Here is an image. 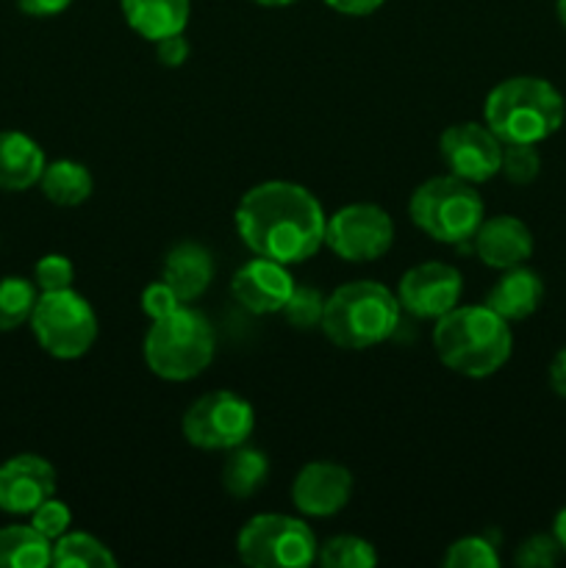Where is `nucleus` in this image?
<instances>
[{"mask_svg":"<svg viewBox=\"0 0 566 568\" xmlns=\"http://www.w3.org/2000/svg\"><path fill=\"white\" fill-rule=\"evenodd\" d=\"M233 220L250 253L277 264H303L325 247L327 216L300 183H259L239 200Z\"/></svg>","mask_w":566,"mask_h":568,"instance_id":"nucleus-1","label":"nucleus"},{"mask_svg":"<svg viewBox=\"0 0 566 568\" xmlns=\"http://www.w3.org/2000/svg\"><path fill=\"white\" fill-rule=\"evenodd\" d=\"M433 349L447 369L464 377L494 375L508 364L514 353V333L508 320L483 305H455L436 320Z\"/></svg>","mask_w":566,"mask_h":568,"instance_id":"nucleus-2","label":"nucleus"},{"mask_svg":"<svg viewBox=\"0 0 566 568\" xmlns=\"http://www.w3.org/2000/svg\"><path fill=\"white\" fill-rule=\"evenodd\" d=\"M564 94L536 75H514L488 92L483 120L503 144H538L560 131Z\"/></svg>","mask_w":566,"mask_h":568,"instance_id":"nucleus-3","label":"nucleus"},{"mask_svg":"<svg viewBox=\"0 0 566 568\" xmlns=\"http://www.w3.org/2000/svg\"><path fill=\"white\" fill-rule=\"evenodd\" d=\"M400 311V300L383 283L353 281L325 297L320 327L338 349H370L394 336Z\"/></svg>","mask_w":566,"mask_h":568,"instance_id":"nucleus-4","label":"nucleus"},{"mask_svg":"<svg viewBox=\"0 0 566 568\" xmlns=\"http://www.w3.org/2000/svg\"><path fill=\"white\" fill-rule=\"evenodd\" d=\"M144 364L161 381L186 383L203 375L216 355V336L200 311L181 305L170 316L153 320L144 336Z\"/></svg>","mask_w":566,"mask_h":568,"instance_id":"nucleus-5","label":"nucleus"},{"mask_svg":"<svg viewBox=\"0 0 566 568\" xmlns=\"http://www.w3.org/2000/svg\"><path fill=\"white\" fill-rule=\"evenodd\" d=\"M486 205L475 192V183L455 175H436L414 189L408 200V216L425 236L442 244H466L481 222Z\"/></svg>","mask_w":566,"mask_h":568,"instance_id":"nucleus-6","label":"nucleus"},{"mask_svg":"<svg viewBox=\"0 0 566 568\" xmlns=\"http://www.w3.org/2000/svg\"><path fill=\"white\" fill-rule=\"evenodd\" d=\"M31 331L39 347L61 361H75L98 338V314L75 288L42 292L31 314Z\"/></svg>","mask_w":566,"mask_h":568,"instance_id":"nucleus-7","label":"nucleus"},{"mask_svg":"<svg viewBox=\"0 0 566 568\" xmlns=\"http://www.w3.org/2000/svg\"><path fill=\"white\" fill-rule=\"evenodd\" d=\"M316 538L303 519L259 514L239 530V560L253 568H305L316 560Z\"/></svg>","mask_w":566,"mask_h":568,"instance_id":"nucleus-8","label":"nucleus"},{"mask_svg":"<svg viewBox=\"0 0 566 568\" xmlns=\"http://www.w3.org/2000/svg\"><path fill=\"white\" fill-rule=\"evenodd\" d=\"M181 430L192 447L209 449V453H216V449L231 453L233 447H242L253 436L255 410L236 392L220 388L189 405Z\"/></svg>","mask_w":566,"mask_h":568,"instance_id":"nucleus-9","label":"nucleus"},{"mask_svg":"<svg viewBox=\"0 0 566 568\" xmlns=\"http://www.w3.org/2000/svg\"><path fill=\"white\" fill-rule=\"evenodd\" d=\"M325 244L342 261L353 264L377 261L392 250L394 222L381 205L350 203L327 220Z\"/></svg>","mask_w":566,"mask_h":568,"instance_id":"nucleus-10","label":"nucleus"},{"mask_svg":"<svg viewBox=\"0 0 566 568\" xmlns=\"http://www.w3.org/2000/svg\"><path fill=\"white\" fill-rule=\"evenodd\" d=\"M438 153L447 164L449 175L466 183H486L499 175L503 164V142L481 122H455L438 136Z\"/></svg>","mask_w":566,"mask_h":568,"instance_id":"nucleus-11","label":"nucleus"},{"mask_svg":"<svg viewBox=\"0 0 566 568\" xmlns=\"http://www.w3.org/2000/svg\"><path fill=\"white\" fill-rule=\"evenodd\" d=\"M464 292V277L455 266L442 261H425L416 264L400 277L397 300L400 308L408 311L420 320H442L444 314L461 303Z\"/></svg>","mask_w":566,"mask_h":568,"instance_id":"nucleus-12","label":"nucleus"},{"mask_svg":"<svg viewBox=\"0 0 566 568\" xmlns=\"http://www.w3.org/2000/svg\"><path fill=\"white\" fill-rule=\"evenodd\" d=\"M294 292V277L286 264L255 255L231 277V294L244 311L255 316L281 314Z\"/></svg>","mask_w":566,"mask_h":568,"instance_id":"nucleus-13","label":"nucleus"},{"mask_svg":"<svg viewBox=\"0 0 566 568\" xmlns=\"http://www.w3.org/2000/svg\"><path fill=\"white\" fill-rule=\"evenodd\" d=\"M350 497H353V475L333 460L305 464L292 483L294 508L305 516H316V519L344 510Z\"/></svg>","mask_w":566,"mask_h":568,"instance_id":"nucleus-14","label":"nucleus"},{"mask_svg":"<svg viewBox=\"0 0 566 568\" xmlns=\"http://www.w3.org/2000/svg\"><path fill=\"white\" fill-rule=\"evenodd\" d=\"M50 497H55V469L42 455H14L0 466V510L33 514Z\"/></svg>","mask_w":566,"mask_h":568,"instance_id":"nucleus-15","label":"nucleus"},{"mask_svg":"<svg viewBox=\"0 0 566 568\" xmlns=\"http://www.w3.org/2000/svg\"><path fill=\"white\" fill-rule=\"evenodd\" d=\"M469 244L477 258L492 270H511V266L525 264L533 255L530 227L511 214L483 220Z\"/></svg>","mask_w":566,"mask_h":568,"instance_id":"nucleus-16","label":"nucleus"},{"mask_svg":"<svg viewBox=\"0 0 566 568\" xmlns=\"http://www.w3.org/2000/svg\"><path fill=\"white\" fill-rule=\"evenodd\" d=\"M161 281L178 294L181 303H194L214 281V258L198 242H181L166 253Z\"/></svg>","mask_w":566,"mask_h":568,"instance_id":"nucleus-17","label":"nucleus"},{"mask_svg":"<svg viewBox=\"0 0 566 568\" xmlns=\"http://www.w3.org/2000/svg\"><path fill=\"white\" fill-rule=\"evenodd\" d=\"M544 300V281L525 264L503 270V277L488 292L486 305L508 322H522L538 311Z\"/></svg>","mask_w":566,"mask_h":568,"instance_id":"nucleus-18","label":"nucleus"},{"mask_svg":"<svg viewBox=\"0 0 566 568\" xmlns=\"http://www.w3.org/2000/svg\"><path fill=\"white\" fill-rule=\"evenodd\" d=\"M128 26L148 42L183 33L192 17V0H120Z\"/></svg>","mask_w":566,"mask_h":568,"instance_id":"nucleus-19","label":"nucleus"},{"mask_svg":"<svg viewBox=\"0 0 566 568\" xmlns=\"http://www.w3.org/2000/svg\"><path fill=\"white\" fill-rule=\"evenodd\" d=\"M44 161L42 148L20 131L0 133V189L3 192H26L37 186L42 178Z\"/></svg>","mask_w":566,"mask_h":568,"instance_id":"nucleus-20","label":"nucleus"},{"mask_svg":"<svg viewBox=\"0 0 566 568\" xmlns=\"http://www.w3.org/2000/svg\"><path fill=\"white\" fill-rule=\"evenodd\" d=\"M39 189H42V194L50 203L61 205V209H75V205L87 203L92 197L94 181L87 164L61 159L44 166L42 178H39Z\"/></svg>","mask_w":566,"mask_h":568,"instance_id":"nucleus-21","label":"nucleus"},{"mask_svg":"<svg viewBox=\"0 0 566 568\" xmlns=\"http://www.w3.org/2000/svg\"><path fill=\"white\" fill-rule=\"evenodd\" d=\"M53 558V541L33 525L0 527V568H44Z\"/></svg>","mask_w":566,"mask_h":568,"instance_id":"nucleus-22","label":"nucleus"},{"mask_svg":"<svg viewBox=\"0 0 566 568\" xmlns=\"http://www.w3.org/2000/svg\"><path fill=\"white\" fill-rule=\"evenodd\" d=\"M270 477V460L264 453L250 447H233L222 466V486L233 499H247L259 491Z\"/></svg>","mask_w":566,"mask_h":568,"instance_id":"nucleus-23","label":"nucleus"},{"mask_svg":"<svg viewBox=\"0 0 566 568\" xmlns=\"http://www.w3.org/2000/svg\"><path fill=\"white\" fill-rule=\"evenodd\" d=\"M50 566L55 568H114L117 558L100 538L89 532H70L53 541V558Z\"/></svg>","mask_w":566,"mask_h":568,"instance_id":"nucleus-24","label":"nucleus"},{"mask_svg":"<svg viewBox=\"0 0 566 568\" xmlns=\"http://www.w3.org/2000/svg\"><path fill=\"white\" fill-rule=\"evenodd\" d=\"M37 283L26 277H0V333L31 322L37 305Z\"/></svg>","mask_w":566,"mask_h":568,"instance_id":"nucleus-25","label":"nucleus"},{"mask_svg":"<svg viewBox=\"0 0 566 568\" xmlns=\"http://www.w3.org/2000/svg\"><path fill=\"white\" fill-rule=\"evenodd\" d=\"M316 564L325 568H372L377 564V552L358 536H333L316 547Z\"/></svg>","mask_w":566,"mask_h":568,"instance_id":"nucleus-26","label":"nucleus"},{"mask_svg":"<svg viewBox=\"0 0 566 568\" xmlns=\"http://www.w3.org/2000/svg\"><path fill=\"white\" fill-rule=\"evenodd\" d=\"M442 564L447 568H497L499 555L483 536H466L449 544Z\"/></svg>","mask_w":566,"mask_h":568,"instance_id":"nucleus-27","label":"nucleus"},{"mask_svg":"<svg viewBox=\"0 0 566 568\" xmlns=\"http://www.w3.org/2000/svg\"><path fill=\"white\" fill-rule=\"evenodd\" d=\"M289 320V325L297 331H311V327L322 325V314H325V297L311 286H294L292 297L281 311Z\"/></svg>","mask_w":566,"mask_h":568,"instance_id":"nucleus-28","label":"nucleus"},{"mask_svg":"<svg viewBox=\"0 0 566 568\" xmlns=\"http://www.w3.org/2000/svg\"><path fill=\"white\" fill-rule=\"evenodd\" d=\"M499 172L516 186H527L542 172V155L536 144H503V164Z\"/></svg>","mask_w":566,"mask_h":568,"instance_id":"nucleus-29","label":"nucleus"},{"mask_svg":"<svg viewBox=\"0 0 566 568\" xmlns=\"http://www.w3.org/2000/svg\"><path fill=\"white\" fill-rule=\"evenodd\" d=\"M75 281V266L67 255L48 253L37 261L33 266V283L39 292H61V288H72Z\"/></svg>","mask_w":566,"mask_h":568,"instance_id":"nucleus-30","label":"nucleus"},{"mask_svg":"<svg viewBox=\"0 0 566 568\" xmlns=\"http://www.w3.org/2000/svg\"><path fill=\"white\" fill-rule=\"evenodd\" d=\"M31 525L37 527V530L42 532L44 538L55 541V538L64 536V532L70 530L72 510L67 508V503H61V499L50 497V499H44V503L39 505L37 510H33V514H31Z\"/></svg>","mask_w":566,"mask_h":568,"instance_id":"nucleus-31","label":"nucleus"},{"mask_svg":"<svg viewBox=\"0 0 566 568\" xmlns=\"http://www.w3.org/2000/svg\"><path fill=\"white\" fill-rule=\"evenodd\" d=\"M560 552L564 549L555 541V536H530L516 549V564L522 568H549L558 564Z\"/></svg>","mask_w":566,"mask_h":568,"instance_id":"nucleus-32","label":"nucleus"},{"mask_svg":"<svg viewBox=\"0 0 566 568\" xmlns=\"http://www.w3.org/2000/svg\"><path fill=\"white\" fill-rule=\"evenodd\" d=\"M181 305H186V303H181V300H178V294L172 292L164 281H155V283H150V286H144L142 311L150 322L161 320V316H170L172 311H178Z\"/></svg>","mask_w":566,"mask_h":568,"instance_id":"nucleus-33","label":"nucleus"},{"mask_svg":"<svg viewBox=\"0 0 566 568\" xmlns=\"http://www.w3.org/2000/svg\"><path fill=\"white\" fill-rule=\"evenodd\" d=\"M189 53H192V44H189V39L183 33H172V37H164L155 42V59H159L161 67H170V70L186 64Z\"/></svg>","mask_w":566,"mask_h":568,"instance_id":"nucleus-34","label":"nucleus"},{"mask_svg":"<svg viewBox=\"0 0 566 568\" xmlns=\"http://www.w3.org/2000/svg\"><path fill=\"white\" fill-rule=\"evenodd\" d=\"M72 0H17L22 14L28 17H55L70 6Z\"/></svg>","mask_w":566,"mask_h":568,"instance_id":"nucleus-35","label":"nucleus"},{"mask_svg":"<svg viewBox=\"0 0 566 568\" xmlns=\"http://www.w3.org/2000/svg\"><path fill=\"white\" fill-rule=\"evenodd\" d=\"M325 3L331 6L333 11H338V14L366 17V14H372V11L381 9L386 0H325Z\"/></svg>","mask_w":566,"mask_h":568,"instance_id":"nucleus-36","label":"nucleus"},{"mask_svg":"<svg viewBox=\"0 0 566 568\" xmlns=\"http://www.w3.org/2000/svg\"><path fill=\"white\" fill-rule=\"evenodd\" d=\"M549 386H553V392L558 397L566 399V347L549 364Z\"/></svg>","mask_w":566,"mask_h":568,"instance_id":"nucleus-37","label":"nucleus"},{"mask_svg":"<svg viewBox=\"0 0 566 568\" xmlns=\"http://www.w3.org/2000/svg\"><path fill=\"white\" fill-rule=\"evenodd\" d=\"M553 536H555V541L560 544V549H564V552H566V508L558 510V516H555Z\"/></svg>","mask_w":566,"mask_h":568,"instance_id":"nucleus-38","label":"nucleus"},{"mask_svg":"<svg viewBox=\"0 0 566 568\" xmlns=\"http://www.w3.org/2000/svg\"><path fill=\"white\" fill-rule=\"evenodd\" d=\"M253 3L270 6V9H275V6H292V3H297V0H253Z\"/></svg>","mask_w":566,"mask_h":568,"instance_id":"nucleus-39","label":"nucleus"},{"mask_svg":"<svg viewBox=\"0 0 566 568\" xmlns=\"http://www.w3.org/2000/svg\"><path fill=\"white\" fill-rule=\"evenodd\" d=\"M555 11H558V20H560V26L566 28V0H558V3H555Z\"/></svg>","mask_w":566,"mask_h":568,"instance_id":"nucleus-40","label":"nucleus"}]
</instances>
